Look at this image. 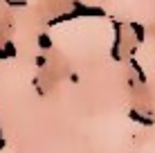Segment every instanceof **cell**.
Masks as SVG:
<instances>
[{
  "mask_svg": "<svg viewBox=\"0 0 155 153\" xmlns=\"http://www.w3.org/2000/svg\"><path fill=\"white\" fill-rule=\"evenodd\" d=\"M106 14L101 7H90V5H83L81 0H72V12H65L56 18H50V27H56L61 23H68V20H77V18H106Z\"/></svg>",
  "mask_w": 155,
  "mask_h": 153,
  "instance_id": "1",
  "label": "cell"
},
{
  "mask_svg": "<svg viewBox=\"0 0 155 153\" xmlns=\"http://www.w3.org/2000/svg\"><path fill=\"white\" fill-rule=\"evenodd\" d=\"M113 27H115V41H113V47H110V59L113 61H121V27L124 25L119 20H113Z\"/></svg>",
  "mask_w": 155,
  "mask_h": 153,
  "instance_id": "2",
  "label": "cell"
},
{
  "mask_svg": "<svg viewBox=\"0 0 155 153\" xmlns=\"http://www.w3.org/2000/svg\"><path fill=\"white\" fill-rule=\"evenodd\" d=\"M34 63H36V65H38V68H45L47 59H45V56H43V54H38V56H36V59H34Z\"/></svg>",
  "mask_w": 155,
  "mask_h": 153,
  "instance_id": "9",
  "label": "cell"
},
{
  "mask_svg": "<svg viewBox=\"0 0 155 153\" xmlns=\"http://www.w3.org/2000/svg\"><path fill=\"white\" fill-rule=\"evenodd\" d=\"M5 146H7V142H5V138H2V135H0V151H2Z\"/></svg>",
  "mask_w": 155,
  "mask_h": 153,
  "instance_id": "11",
  "label": "cell"
},
{
  "mask_svg": "<svg viewBox=\"0 0 155 153\" xmlns=\"http://www.w3.org/2000/svg\"><path fill=\"white\" fill-rule=\"evenodd\" d=\"M0 135H2V133H0Z\"/></svg>",
  "mask_w": 155,
  "mask_h": 153,
  "instance_id": "13",
  "label": "cell"
},
{
  "mask_svg": "<svg viewBox=\"0 0 155 153\" xmlns=\"http://www.w3.org/2000/svg\"><path fill=\"white\" fill-rule=\"evenodd\" d=\"M7 59V54H5V50H2V45H0V61H5Z\"/></svg>",
  "mask_w": 155,
  "mask_h": 153,
  "instance_id": "12",
  "label": "cell"
},
{
  "mask_svg": "<svg viewBox=\"0 0 155 153\" xmlns=\"http://www.w3.org/2000/svg\"><path fill=\"white\" fill-rule=\"evenodd\" d=\"M128 117H130L133 122L142 124V126H153V119L146 117V115H142V113H137V110H128Z\"/></svg>",
  "mask_w": 155,
  "mask_h": 153,
  "instance_id": "4",
  "label": "cell"
},
{
  "mask_svg": "<svg viewBox=\"0 0 155 153\" xmlns=\"http://www.w3.org/2000/svg\"><path fill=\"white\" fill-rule=\"evenodd\" d=\"M70 81L72 83H79V75H77V72H72V75H70Z\"/></svg>",
  "mask_w": 155,
  "mask_h": 153,
  "instance_id": "10",
  "label": "cell"
},
{
  "mask_svg": "<svg viewBox=\"0 0 155 153\" xmlns=\"http://www.w3.org/2000/svg\"><path fill=\"white\" fill-rule=\"evenodd\" d=\"M130 65H133V70H135V75H137V79H140L142 83H146V75H144V70H142V65L137 63L135 59L130 56Z\"/></svg>",
  "mask_w": 155,
  "mask_h": 153,
  "instance_id": "7",
  "label": "cell"
},
{
  "mask_svg": "<svg viewBox=\"0 0 155 153\" xmlns=\"http://www.w3.org/2000/svg\"><path fill=\"white\" fill-rule=\"evenodd\" d=\"M5 54H7V59H16V54H18V50H16V43L14 41H7V43L2 45Z\"/></svg>",
  "mask_w": 155,
  "mask_h": 153,
  "instance_id": "6",
  "label": "cell"
},
{
  "mask_svg": "<svg viewBox=\"0 0 155 153\" xmlns=\"http://www.w3.org/2000/svg\"><path fill=\"white\" fill-rule=\"evenodd\" d=\"M7 5L9 7H27L29 0H7Z\"/></svg>",
  "mask_w": 155,
  "mask_h": 153,
  "instance_id": "8",
  "label": "cell"
},
{
  "mask_svg": "<svg viewBox=\"0 0 155 153\" xmlns=\"http://www.w3.org/2000/svg\"><path fill=\"white\" fill-rule=\"evenodd\" d=\"M36 43H38L41 52H47V50H52V36L47 34V32H41L38 38H36Z\"/></svg>",
  "mask_w": 155,
  "mask_h": 153,
  "instance_id": "3",
  "label": "cell"
},
{
  "mask_svg": "<svg viewBox=\"0 0 155 153\" xmlns=\"http://www.w3.org/2000/svg\"><path fill=\"white\" fill-rule=\"evenodd\" d=\"M130 29H133V34H135V41H137V43H144V38H146V29H144V25L130 23Z\"/></svg>",
  "mask_w": 155,
  "mask_h": 153,
  "instance_id": "5",
  "label": "cell"
}]
</instances>
